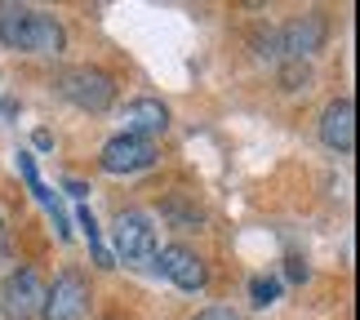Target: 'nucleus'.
Here are the masks:
<instances>
[{
  "mask_svg": "<svg viewBox=\"0 0 360 320\" xmlns=\"http://www.w3.org/2000/svg\"><path fill=\"white\" fill-rule=\"evenodd\" d=\"M45 302V281H40L36 267H18L5 285V312L18 316V320H32Z\"/></svg>",
  "mask_w": 360,
  "mask_h": 320,
  "instance_id": "9",
  "label": "nucleus"
},
{
  "mask_svg": "<svg viewBox=\"0 0 360 320\" xmlns=\"http://www.w3.org/2000/svg\"><path fill=\"white\" fill-rule=\"evenodd\" d=\"M103 174H138V169H151L156 165V143H147V138H129V134H116L103 143Z\"/></svg>",
  "mask_w": 360,
  "mask_h": 320,
  "instance_id": "6",
  "label": "nucleus"
},
{
  "mask_svg": "<svg viewBox=\"0 0 360 320\" xmlns=\"http://www.w3.org/2000/svg\"><path fill=\"white\" fill-rule=\"evenodd\" d=\"M160 267V276H169V281L178 289H187V294H196V289H205V281H210V271H205V262L191 254L187 245H165L156 249V258H151Z\"/></svg>",
  "mask_w": 360,
  "mask_h": 320,
  "instance_id": "7",
  "label": "nucleus"
},
{
  "mask_svg": "<svg viewBox=\"0 0 360 320\" xmlns=\"http://www.w3.org/2000/svg\"><path fill=\"white\" fill-rule=\"evenodd\" d=\"M165 214H169L178 227H200V210L196 205H183V200H165Z\"/></svg>",
  "mask_w": 360,
  "mask_h": 320,
  "instance_id": "13",
  "label": "nucleus"
},
{
  "mask_svg": "<svg viewBox=\"0 0 360 320\" xmlns=\"http://www.w3.org/2000/svg\"><path fill=\"white\" fill-rule=\"evenodd\" d=\"M67 191H72V196L80 200V196H85V191H89V187H85V183H76V178H67Z\"/></svg>",
  "mask_w": 360,
  "mask_h": 320,
  "instance_id": "17",
  "label": "nucleus"
},
{
  "mask_svg": "<svg viewBox=\"0 0 360 320\" xmlns=\"http://www.w3.org/2000/svg\"><path fill=\"white\" fill-rule=\"evenodd\" d=\"M289 276H294V281H302V276H307V267H302V258H289Z\"/></svg>",
  "mask_w": 360,
  "mask_h": 320,
  "instance_id": "16",
  "label": "nucleus"
},
{
  "mask_svg": "<svg viewBox=\"0 0 360 320\" xmlns=\"http://www.w3.org/2000/svg\"><path fill=\"white\" fill-rule=\"evenodd\" d=\"M249 294H254V307H271V302L281 298V281H276V276H254V281H249Z\"/></svg>",
  "mask_w": 360,
  "mask_h": 320,
  "instance_id": "12",
  "label": "nucleus"
},
{
  "mask_svg": "<svg viewBox=\"0 0 360 320\" xmlns=\"http://www.w3.org/2000/svg\"><path fill=\"white\" fill-rule=\"evenodd\" d=\"M165 129H169V107H165L160 98H134V103H124L120 111V134H129V138H160Z\"/></svg>",
  "mask_w": 360,
  "mask_h": 320,
  "instance_id": "8",
  "label": "nucleus"
},
{
  "mask_svg": "<svg viewBox=\"0 0 360 320\" xmlns=\"http://www.w3.org/2000/svg\"><path fill=\"white\" fill-rule=\"evenodd\" d=\"M103 320H120V316H103Z\"/></svg>",
  "mask_w": 360,
  "mask_h": 320,
  "instance_id": "18",
  "label": "nucleus"
},
{
  "mask_svg": "<svg viewBox=\"0 0 360 320\" xmlns=\"http://www.w3.org/2000/svg\"><path fill=\"white\" fill-rule=\"evenodd\" d=\"M307 67L302 63H285V72H281V80H285V89H298V85H307Z\"/></svg>",
  "mask_w": 360,
  "mask_h": 320,
  "instance_id": "14",
  "label": "nucleus"
},
{
  "mask_svg": "<svg viewBox=\"0 0 360 320\" xmlns=\"http://www.w3.org/2000/svg\"><path fill=\"white\" fill-rule=\"evenodd\" d=\"M321 138H325L334 151H342V156L356 147V103H352V98H334V103L325 107V116H321Z\"/></svg>",
  "mask_w": 360,
  "mask_h": 320,
  "instance_id": "10",
  "label": "nucleus"
},
{
  "mask_svg": "<svg viewBox=\"0 0 360 320\" xmlns=\"http://www.w3.org/2000/svg\"><path fill=\"white\" fill-rule=\"evenodd\" d=\"M0 40L22 53H63V23L27 5H0Z\"/></svg>",
  "mask_w": 360,
  "mask_h": 320,
  "instance_id": "1",
  "label": "nucleus"
},
{
  "mask_svg": "<svg viewBox=\"0 0 360 320\" xmlns=\"http://www.w3.org/2000/svg\"><path fill=\"white\" fill-rule=\"evenodd\" d=\"M0 227H5V214H0Z\"/></svg>",
  "mask_w": 360,
  "mask_h": 320,
  "instance_id": "19",
  "label": "nucleus"
},
{
  "mask_svg": "<svg viewBox=\"0 0 360 320\" xmlns=\"http://www.w3.org/2000/svg\"><path fill=\"white\" fill-rule=\"evenodd\" d=\"M196 320H240V316L231 312V307H205V312H200Z\"/></svg>",
  "mask_w": 360,
  "mask_h": 320,
  "instance_id": "15",
  "label": "nucleus"
},
{
  "mask_svg": "<svg viewBox=\"0 0 360 320\" xmlns=\"http://www.w3.org/2000/svg\"><path fill=\"white\" fill-rule=\"evenodd\" d=\"M58 94L67 103H76L80 111H107L116 103V76L103 72V67H67L58 76Z\"/></svg>",
  "mask_w": 360,
  "mask_h": 320,
  "instance_id": "2",
  "label": "nucleus"
},
{
  "mask_svg": "<svg viewBox=\"0 0 360 320\" xmlns=\"http://www.w3.org/2000/svg\"><path fill=\"white\" fill-rule=\"evenodd\" d=\"M85 312H89V285L80 271H63L53 276V285H45V302H40L45 320H85Z\"/></svg>",
  "mask_w": 360,
  "mask_h": 320,
  "instance_id": "4",
  "label": "nucleus"
},
{
  "mask_svg": "<svg viewBox=\"0 0 360 320\" xmlns=\"http://www.w3.org/2000/svg\"><path fill=\"white\" fill-rule=\"evenodd\" d=\"M321 45H325V18H321V13H302V18L276 27V58L302 63L307 53H316Z\"/></svg>",
  "mask_w": 360,
  "mask_h": 320,
  "instance_id": "5",
  "label": "nucleus"
},
{
  "mask_svg": "<svg viewBox=\"0 0 360 320\" xmlns=\"http://www.w3.org/2000/svg\"><path fill=\"white\" fill-rule=\"evenodd\" d=\"M76 222L85 227V241H89V249H94V262H98V267H116L112 254L103 249V236H98V222H94V214H89V210H80V214H76Z\"/></svg>",
  "mask_w": 360,
  "mask_h": 320,
  "instance_id": "11",
  "label": "nucleus"
},
{
  "mask_svg": "<svg viewBox=\"0 0 360 320\" xmlns=\"http://www.w3.org/2000/svg\"><path fill=\"white\" fill-rule=\"evenodd\" d=\"M116 254L120 262H129V267H143V262L156 258V227H151V218L143 210H124L116 214Z\"/></svg>",
  "mask_w": 360,
  "mask_h": 320,
  "instance_id": "3",
  "label": "nucleus"
}]
</instances>
